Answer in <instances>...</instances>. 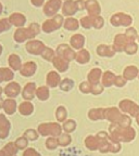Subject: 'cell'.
<instances>
[{"label":"cell","mask_w":139,"mask_h":156,"mask_svg":"<svg viewBox=\"0 0 139 156\" xmlns=\"http://www.w3.org/2000/svg\"><path fill=\"white\" fill-rule=\"evenodd\" d=\"M110 136L117 142H130L135 139L136 131L132 127H123L119 124L113 122L110 126Z\"/></svg>","instance_id":"cell-1"},{"label":"cell","mask_w":139,"mask_h":156,"mask_svg":"<svg viewBox=\"0 0 139 156\" xmlns=\"http://www.w3.org/2000/svg\"><path fill=\"white\" fill-rule=\"evenodd\" d=\"M99 138V151L101 153H107V152H111V153H117L121 151V144L120 142L114 141L107 132L101 131L97 134Z\"/></svg>","instance_id":"cell-2"},{"label":"cell","mask_w":139,"mask_h":156,"mask_svg":"<svg viewBox=\"0 0 139 156\" xmlns=\"http://www.w3.org/2000/svg\"><path fill=\"white\" fill-rule=\"evenodd\" d=\"M40 27L37 23H33L27 28H19L14 33V40L19 44L24 42L26 39H32L39 34Z\"/></svg>","instance_id":"cell-3"},{"label":"cell","mask_w":139,"mask_h":156,"mask_svg":"<svg viewBox=\"0 0 139 156\" xmlns=\"http://www.w3.org/2000/svg\"><path fill=\"white\" fill-rule=\"evenodd\" d=\"M38 132L42 136H59L61 134L62 128L57 122H46L40 124L38 126Z\"/></svg>","instance_id":"cell-4"},{"label":"cell","mask_w":139,"mask_h":156,"mask_svg":"<svg viewBox=\"0 0 139 156\" xmlns=\"http://www.w3.org/2000/svg\"><path fill=\"white\" fill-rule=\"evenodd\" d=\"M63 24V17L62 15H54L52 19L47 20L46 22L42 24V28L45 33H51L57 30L58 28L62 26Z\"/></svg>","instance_id":"cell-5"},{"label":"cell","mask_w":139,"mask_h":156,"mask_svg":"<svg viewBox=\"0 0 139 156\" xmlns=\"http://www.w3.org/2000/svg\"><path fill=\"white\" fill-rule=\"evenodd\" d=\"M119 106H120V110L122 112L127 113V114H130L133 117H136L139 114V105L130 100H126V99L122 100L120 102V104H119Z\"/></svg>","instance_id":"cell-6"},{"label":"cell","mask_w":139,"mask_h":156,"mask_svg":"<svg viewBox=\"0 0 139 156\" xmlns=\"http://www.w3.org/2000/svg\"><path fill=\"white\" fill-rule=\"evenodd\" d=\"M132 42H135V40L130 38L126 34H119L115 36L113 47H114L116 52H122V51H125V47L128 44H132Z\"/></svg>","instance_id":"cell-7"},{"label":"cell","mask_w":139,"mask_h":156,"mask_svg":"<svg viewBox=\"0 0 139 156\" xmlns=\"http://www.w3.org/2000/svg\"><path fill=\"white\" fill-rule=\"evenodd\" d=\"M110 22L113 26H130L133 23V19L124 13H116L111 16Z\"/></svg>","instance_id":"cell-8"},{"label":"cell","mask_w":139,"mask_h":156,"mask_svg":"<svg viewBox=\"0 0 139 156\" xmlns=\"http://www.w3.org/2000/svg\"><path fill=\"white\" fill-rule=\"evenodd\" d=\"M61 3H62L61 0H49L44 7V13L47 16L56 15V13L61 8Z\"/></svg>","instance_id":"cell-9"},{"label":"cell","mask_w":139,"mask_h":156,"mask_svg":"<svg viewBox=\"0 0 139 156\" xmlns=\"http://www.w3.org/2000/svg\"><path fill=\"white\" fill-rule=\"evenodd\" d=\"M57 55L62 56L63 58H65L66 61H72L76 58V53L72 50L68 44H61L59 46L57 49Z\"/></svg>","instance_id":"cell-10"},{"label":"cell","mask_w":139,"mask_h":156,"mask_svg":"<svg viewBox=\"0 0 139 156\" xmlns=\"http://www.w3.org/2000/svg\"><path fill=\"white\" fill-rule=\"evenodd\" d=\"M45 44L39 40H32L26 44V50L31 54H35V55H42V51L45 50Z\"/></svg>","instance_id":"cell-11"},{"label":"cell","mask_w":139,"mask_h":156,"mask_svg":"<svg viewBox=\"0 0 139 156\" xmlns=\"http://www.w3.org/2000/svg\"><path fill=\"white\" fill-rule=\"evenodd\" d=\"M122 113L117 110L116 107H109V108H105L104 111V116L105 119H108L109 122H117L120 120V118L122 117Z\"/></svg>","instance_id":"cell-12"},{"label":"cell","mask_w":139,"mask_h":156,"mask_svg":"<svg viewBox=\"0 0 139 156\" xmlns=\"http://www.w3.org/2000/svg\"><path fill=\"white\" fill-rule=\"evenodd\" d=\"M11 125L3 114H0V139H5L9 136Z\"/></svg>","instance_id":"cell-13"},{"label":"cell","mask_w":139,"mask_h":156,"mask_svg":"<svg viewBox=\"0 0 139 156\" xmlns=\"http://www.w3.org/2000/svg\"><path fill=\"white\" fill-rule=\"evenodd\" d=\"M77 10L78 9L76 5V1H73V0H66L62 5V12L64 15H68V16L74 15Z\"/></svg>","instance_id":"cell-14"},{"label":"cell","mask_w":139,"mask_h":156,"mask_svg":"<svg viewBox=\"0 0 139 156\" xmlns=\"http://www.w3.org/2000/svg\"><path fill=\"white\" fill-rule=\"evenodd\" d=\"M20 92H21V87H20L19 83H14V81L8 83V85L5 86V95H7V97H9V98L17 97Z\"/></svg>","instance_id":"cell-15"},{"label":"cell","mask_w":139,"mask_h":156,"mask_svg":"<svg viewBox=\"0 0 139 156\" xmlns=\"http://www.w3.org/2000/svg\"><path fill=\"white\" fill-rule=\"evenodd\" d=\"M36 68H37L36 64H35L34 62L29 61V62H26L25 64H23L21 69H20V72H21V75L24 76V77H31V76H33L35 74Z\"/></svg>","instance_id":"cell-16"},{"label":"cell","mask_w":139,"mask_h":156,"mask_svg":"<svg viewBox=\"0 0 139 156\" xmlns=\"http://www.w3.org/2000/svg\"><path fill=\"white\" fill-rule=\"evenodd\" d=\"M52 63H53L54 67L58 69L59 72H66L68 68V61H66L65 58H63L60 55H56L53 58H52Z\"/></svg>","instance_id":"cell-17"},{"label":"cell","mask_w":139,"mask_h":156,"mask_svg":"<svg viewBox=\"0 0 139 156\" xmlns=\"http://www.w3.org/2000/svg\"><path fill=\"white\" fill-rule=\"evenodd\" d=\"M36 85H35V83H28L25 85L24 89H23V92H22V95L23 98H24L25 100L29 101L32 100V99H34L35 97V93H36Z\"/></svg>","instance_id":"cell-18"},{"label":"cell","mask_w":139,"mask_h":156,"mask_svg":"<svg viewBox=\"0 0 139 156\" xmlns=\"http://www.w3.org/2000/svg\"><path fill=\"white\" fill-rule=\"evenodd\" d=\"M86 10L88 11L89 15L91 16H98L100 14V5L96 0H87L86 1Z\"/></svg>","instance_id":"cell-19"},{"label":"cell","mask_w":139,"mask_h":156,"mask_svg":"<svg viewBox=\"0 0 139 156\" xmlns=\"http://www.w3.org/2000/svg\"><path fill=\"white\" fill-rule=\"evenodd\" d=\"M115 49L113 46H105V44H101L97 48V53L100 56H113L115 54Z\"/></svg>","instance_id":"cell-20"},{"label":"cell","mask_w":139,"mask_h":156,"mask_svg":"<svg viewBox=\"0 0 139 156\" xmlns=\"http://www.w3.org/2000/svg\"><path fill=\"white\" fill-rule=\"evenodd\" d=\"M138 75H139L138 68L134 65L127 66V67L124 69V72H123V76H124V78L126 79V80H133V79L136 78Z\"/></svg>","instance_id":"cell-21"},{"label":"cell","mask_w":139,"mask_h":156,"mask_svg":"<svg viewBox=\"0 0 139 156\" xmlns=\"http://www.w3.org/2000/svg\"><path fill=\"white\" fill-rule=\"evenodd\" d=\"M61 83V78H60V75H59L57 72H50L47 75V85L49 87L54 88L58 85H60Z\"/></svg>","instance_id":"cell-22"},{"label":"cell","mask_w":139,"mask_h":156,"mask_svg":"<svg viewBox=\"0 0 139 156\" xmlns=\"http://www.w3.org/2000/svg\"><path fill=\"white\" fill-rule=\"evenodd\" d=\"M85 145L90 151L99 150V138L97 136H88L85 139Z\"/></svg>","instance_id":"cell-23"},{"label":"cell","mask_w":139,"mask_h":156,"mask_svg":"<svg viewBox=\"0 0 139 156\" xmlns=\"http://www.w3.org/2000/svg\"><path fill=\"white\" fill-rule=\"evenodd\" d=\"M8 63H9L10 67L12 68L13 71H20L22 67V62L21 58L17 54H10L9 58H8Z\"/></svg>","instance_id":"cell-24"},{"label":"cell","mask_w":139,"mask_h":156,"mask_svg":"<svg viewBox=\"0 0 139 156\" xmlns=\"http://www.w3.org/2000/svg\"><path fill=\"white\" fill-rule=\"evenodd\" d=\"M104 111L105 108H93L88 112V117L91 120H100L105 119L104 116Z\"/></svg>","instance_id":"cell-25"},{"label":"cell","mask_w":139,"mask_h":156,"mask_svg":"<svg viewBox=\"0 0 139 156\" xmlns=\"http://www.w3.org/2000/svg\"><path fill=\"white\" fill-rule=\"evenodd\" d=\"M2 107L7 114L12 115V114H14V112L16 111L17 105H16V102H15L13 99H7V100L3 101Z\"/></svg>","instance_id":"cell-26"},{"label":"cell","mask_w":139,"mask_h":156,"mask_svg":"<svg viewBox=\"0 0 139 156\" xmlns=\"http://www.w3.org/2000/svg\"><path fill=\"white\" fill-rule=\"evenodd\" d=\"M101 75H102V73H101L100 68H93V69H91V71L89 72V74H88V81H89L91 85H97V83H99V81H100Z\"/></svg>","instance_id":"cell-27"},{"label":"cell","mask_w":139,"mask_h":156,"mask_svg":"<svg viewBox=\"0 0 139 156\" xmlns=\"http://www.w3.org/2000/svg\"><path fill=\"white\" fill-rule=\"evenodd\" d=\"M10 22L12 23V25L16 27H22L23 25L26 23V17L24 16L21 13H13L11 16H10Z\"/></svg>","instance_id":"cell-28"},{"label":"cell","mask_w":139,"mask_h":156,"mask_svg":"<svg viewBox=\"0 0 139 156\" xmlns=\"http://www.w3.org/2000/svg\"><path fill=\"white\" fill-rule=\"evenodd\" d=\"M33 111H34V105L27 100L25 102H22L19 106V112L22 115H24V116L31 115L33 113Z\"/></svg>","instance_id":"cell-29"},{"label":"cell","mask_w":139,"mask_h":156,"mask_svg":"<svg viewBox=\"0 0 139 156\" xmlns=\"http://www.w3.org/2000/svg\"><path fill=\"white\" fill-rule=\"evenodd\" d=\"M85 44V37L81 34H76L72 36L71 38V46L74 49H82Z\"/></svg>","instance_id":"cell-30"},{"label":"cell","mask_w":139,"mask_h":156,"mask_svg":"<svg viewBox=\"0 0 139 156\" xmlns=\"http://www.w3.org/2000/svg\"><path fill=\"white\" fill-rule=\"evenodd\" d=\"M115 78H116V76L112 72L110 71L105 72L102 75V80H101L102 81V86L103 87H111L112 85H114Z\"/></svg>","instance_id":"cell-31"},{"label":"cell","mask_w":139,"mask_h":156,"mask_svg":"<svg viewBox=\"0 0 139 156\" xmlns=\"http://www.w3.org/2000/svg\"><path fill=\"white\" fill-rule=\"evenodd\" d=\"M13 77H14V74L11 69L5 67L0 68V83H3V81L12 80Z\"/></svg>","instance_id":"cell-32"},{"label":"cell","mask_w":139,"mask_h":156,"mask_svg":"<svg viewBox=\"0 0 139 156\" xmlns=\"http://www.w3.org/2000/svg\"><path fill=\"white\" fill-rule=\"evenodd\" d=\"M75 58H76V61H77L79 64H85L89 61V58H90V54H89V52H88L87 50L83 49V50H81L78 53H76Z\"/></svg>","instance_id":"cell-33"},{"label":"cell","mask_w":139,"mask_h":156,"mask_svg":"<svg viewBox=\"0 0 139 156\" xmlns=\"http://www.w3.org/2000/svg\"><path fill=\"white\" fill-rule=\"evenodd\" d=\"M49 89L47 87H45V86H42V87L37 88L36 90V97L38 98L40 101H46L48 100L49 98Z\"/></svg>","instance_id":"cell-34"},{"label":"cell","mask_w":139,"mask_h":156,"mask_svg":"<svg viewBox=\"0 0 139 156\" xmlns=\"http://www.w3.org/2000/svg\"><path fill=\"white\" fill-rule=\"evenodd\" d=\"M79 26V23L76 19L74 17H68L64 22V27H65L68 30H76Z\"/></svg>","instance_id":"cell-35"},{"label":"cell","mask_w":139,"mask_h":156,"mask_svg":"<svg viewBox=\"0 0 139 156\" xmlns=\"http://www.w3.org/2000/svg\"><path fill=\"white\" fill-rule=\"evenodd\" d=\"M17 150L19 149H17V146L15 145L14 142H10V143L5 144L2 151L5 152V156H15Z\"/></svg>","instance_id":"cell-36"},{"label":"cell","mask_w":139,"mask_h":156,"mask_svg":"<svg viewBox=\"0 0 139 156\" xmlns=\"http://www.w3.org/2000/svg\"><path fill=\"white\" fill-rule=\"evenodd\" d=\"M60 89L63 91H70L71 89H73L74 87V81L70 78H65L60 83Z\"/></svg>","instance_id":"cell-37"},{"label":"cell","mask_w":139,"mask_h":156,"mask_svg":"<svg viewBox=\"0 0 139 156\" xmlns=\"http://www.w3.org/2000/svg\"><path fill=\"white\" fill-rule=\"evenodd\" d=\"M58 141H59V145L66 146L72 142V138H71V136L68 133H61L59 136Z\"/></svg>","instance_id":"cell-38"},{"label":"cell","mask_w":139,"mask_h":156,"mask_svg":"<svg viewBox=\"0 0 139 156\" xmlns=\"http://www.w3.org/2000/svg\"><path fill=\"white\" fill-rule=\"evenodd\" d=\"M66 116H68V113L64 106H59L56 111V117L59 122H64L66 119Z\"/></svg>","instance_id":"cell-39"},{"label":"cell","mask_w":139,"mask_h":156,"mask_svg":"<svg viewBox=\"0 0 139 156\" xmlns=\"http://www.w3.org/2000/svg\"><path fill=\"white\" fill-rule=\"evenodd\" d=\"M93 17L95 16H91V15H89V16H84L83 19L81 20V24L82 26L84 27V28H90V27L93 26Z\"/></svg>","instance_id":"cell-40"},{"label":"cell","mask_w":139,"mask_h":156,"mask_svg":"<svg viewBox=\"0 0 139 156\" xmlns=\"http://www.w3.org/2000/svg\"><path fill=\"white\" fill-rule=\"evenodd\" d=\"M76 128V122L75 120L73 119H70V120H66L64 122L63 124V130L65 132H73Z\"/></svg>","instance_id":"cell-41"},{"label":"cell","mask_w":139,"mask_h":156,"mask_svg":"<svg viewBox=\"0 0 139 156\" xmlns=\"http://www.w3.org/2000/svg\"><path fill=\"white\" fill-rule=\"evenodd\" d=\"M59 145V141L58 139H57L56 136H50V138H48L46 141V146L48 147L49 150H54L57 149Z\"/></svg>","instance_id":"cell-42"},{"label":"cell","mask_w":139,"mask_h":156,"mask_svg":"<svg viewBox=\"0 0 139 156\" xmlns=\"http://www.w3.org/2000/svg\"><path fill=\"white\" fill-rule=\"evenodd\" d=\"M12 26V23L10 22L9 19H3L0 21V33H3V32H7L11 28Z\"/></svg>","instance_id":"cell-43"},{"label":"cell","mask_w":139,"mask_h":156,"mask_svg":"<svg viewBox=\"0 0 139 156\" xmlns=\"http://www.w3.org/2000/svg\"><path fill=\"white\" fill-rule=\"evenodd\" d=\"M42 56L45 58V60H48V61H52V58L56 56V54H54V51L52 50V49L50 48H45V50L42 51Z\"/></svg>","instance_id":"cell-44"},{"label":"cell","mask_w":139,"mask_h":156,"mask_svg":"<svg viewBox=\"0 0 139 156\" xmlns=\"http://www.w3.org/2000/svg\"><path fill=\"white\" fill-rule=\"evenodd\" d=\"M24 136L27 140H31V141H35V140L38 139V132L34 129H28L24 132Z\"/></svg>","instance_id":"cell-45"},{"label":"cell","mask_w":139,"mask_h":156,"mask_svg":"<svg viewBox=\"0 0 139 156\" xmlns=\"http://www.w3.org/2000/svg\"><path fill=\"white\" fill-rule=\"evenodd\" d=\"M15 145L17 146L19 150H24L27 147V143H28V140L25 138V136H21L19 139H16V141L14 142Z\"/></svg>","instance_id":"cell-46"},{"label":"cell","mask_w":139,"mask_h":156,"mask_svg":"<svg viewBox=\"0 0 139 156\" xmlns=\"http://www.w3.org/2000/svg\"><path fill=\"white\" fill-rule=\"evenodd\" d=\"M115 124H119L120 126H123V127H130V124H132V120H130V118L127 115H122V117L120 118V120L117 122H115Z\"/></svg>","instance_id":"cell-47"},{"label":"cell","mask_w":139,"mask_h":156,"mask_svg":"<svg viewBox=\"0 0 139 156\" xmlns=\"http://www.w3.org/2000/svg\"><path fill=\"white\" fill-rule=\"evenodd\" d=\"M91 83L89 81H84L79 85V90L83 93H89L91 92Z\"/></svg>","instance_id":"cell-48"},{"label":"cell","mask_w":139,"mask_h":156,"mask_svg":"<svg viewBox=\"0 0 139 156\" xmlns=\"http://www.w3.org/2000/svg\"><path fill=\"white\" fill-rule=\"evenodd\" d=\"M137 50H138V46H137L135 42L128 44L126 47H125V52H126L127 54H134V53H136Z\"/></svg>","instance_id":"cell-49"},{"label":"cell","mask_w":139,"mask_h":156,"mask_svg":"<svg viewBox=\"0 0 139 156\" xmlns=\"http://www.w3.org/2000/svg\"><path fill=\"white\" fill-rule=\"evenodd\" d=\"M103 91V86L100 85V83H97V85H93L91 86V93L95 95L100 94Z\"/></svg>","instance_id":"cell-50"},{"label":"cell","mask_w":139,"mask_h":156,"mask_svg":"<svg viewBox=\"0 0 139 156\" xmlns=\"http://www.w3.org/2000/svg\"><path fill=\"white\" fill-rule=\"evenodd\" d=\"M103 19L101 16H95L93 17V27L95 28H97V29H99V28H101V27L103 26Z\"/></svg>","instance_id":"cell-51"},{"label":"cell","mask_w":139,"mask_h":156,"mask_svg":"<svg viewBox=\"0 0 139 156\" xmlns=\"http://www.w3.org/2000/svg\"><path fill=\"white\" fill-rule=\"evenodd\" d=\"M126 79L124 78V76H116L115 78V81H114V85L116 87H123V86L126 83Z\"/></svg>","instance_id":"cell-52"},{"label":"cell","mask_w":139,"mask_h":156,"mask_svg":"<svg viewBox=\"0 0 139 156\" xmlns=\"http://www.w3.org/2000/svg\"><path fill=\"white\" fill-rule=\"evenodd\" d=\"M125 34H126L127 36L130 37V38H132L133 40H135L136 38H138V35H137V32H136V29H135V28H128V29H126Z\"/></svg>","instance_id":"cell-53"},{"label":"cell","mask_w":139,"mask_h":156,"mask_svg":"<svg viewBox=\"0 0 139 156\" xmlns=\"http://www.w3.org/2000/svg\"><path fill=\"white\" fill-rule=\"evenodd\" d=\"M23 156H40V154L34 149H26V151H24Z\"/></svg>","instance_id":"cell-54"},{"label":"cell","mask_w":139,"mask_h":156,"mask_svg":"<svg viewBox=\"0 0 139 156\" xmlns=\"http://www.w3.org/2000/svg\"><path fill=\"white\" fill-rule=\"evenodd\" d=\"M76 5H77L78 10L86 9V1H84V0H77V1H76Z\"/></svg>","instance_id":"cell-55"},{"label":"cell","mask_w":139,"mask_h":156,"mask_svg":"<svg viewBox=\"0 0 139 156\" xmlns=\"http://www.w3.org/2000/svg\"><path fill=\"white\" fill-rule=\"evenodd\" d=\"M31 1H32L33 5H35V7H42L44 5L45 0H31Z\"/></svg>","instance_id":"cell-56"},{"label":"cell","mask_w":139,"mask_h":156,"mask_svg":"<svg viewBox=\"0 0 139 156\" xmlns=\"http://www.w3.org/2000/svg\"><path fill=\"white\" fill-rule=\"evenodd\" d=\"M136 122H137V124L139 125V114H138V115H137V116H136Z\"/></svg>","instance_id":"cell-57"},{"label":"cell","mask_w":139,"mask_h":156,"mask_svg":"<svg viewBox=\"0 0 139 156\" xmlns=\"http://www.w3.org/2000/svg\"><path fill=\"white\" fill-rule=\"evenodd\" d=\"M0 156H5V152H3V151H0Z\"/></svg>","instance_id":"cell-58"},{"label":"cell","mask_w":139,"mask_h":156,"mask_svg":"<svg viewBox=\"0 0 139 156\" xmlns=\"http://www.w3.org/2000/svg\"><path fill=\"white\" fill-rule=\"evenodd\" d=\"M1 13H2V5L0 3V14H1Z\"/></svg>","instance_id":"cell-59"},{"label":"cell","mask_w":139,"mask_h":156,"mask_svg":"<svg viewBox=\"0 0 139 156\" xmlns=\"http://www.w3.org/2000/svg\"><path fill=\"white\" fill-rule=\"evenodd\" d=\"M1 52H2V47H1V44H0V54H1Z\"/></svg>","instance_id":"cell-60"},{"label":"cell","mask_w":139,"mask_h":156,"mask_svg":"<svg viewBox=\"0 0 139 156\" xmlns=\"http://www.w3.org/2000/svg\"><path fill=\"white\" fill-rule=\"evenodd\" d=\"M1 93H2V89H1V87H0V95H1Z\"/></svg>","instance_id":"cell-61"},{"label":"cell","mask_w":139,"mask_h":156,"mask_svg":"<svg viewBox=\"0 0 139 156\" xmlns=\"http://www.w3.org/2000/svg\"><path fill=\"white\" fill-rule=\"evenodd\" d=\"M138 40H139V37H138Z\"/></svg>","instance_id":"cell-62"},{"label":"cell","mask_w":139,"mask_h":156,"mask_svg":"<svg viewBox=\"0 0 139 156\" xmlns=\"http://www.w3.org/2000/svg\"><path fill=\"white\" fill-rule=\"evenodd\" d=\"M138 76H139V75H138Z\"/></svg>","instance_id":"cell-63"}]
</instances>
